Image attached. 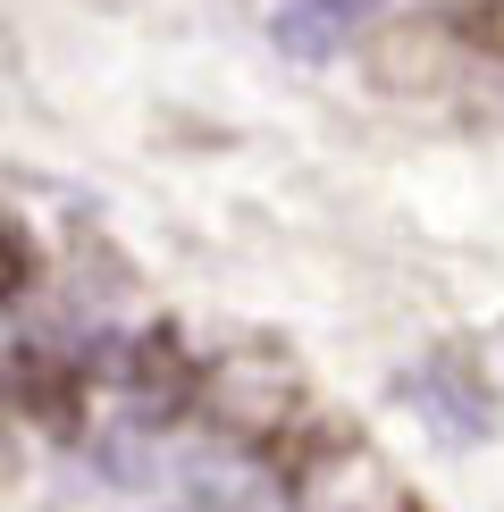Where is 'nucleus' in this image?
I'll list each match as a JSON object with an SVG mask.
<instances>
[{"mask_svg":"<svg viewBox=\"0 0 504 512\" xmlns=\"http://www.w3.org/2000/svg\"><path fill=\"white\" fill-rule=\"evenodd\" d=\"M194 412H210V429H227L236 445L252 454H278V445L303 429V378H294V361L278 353H219L202 361V395Z\"/></svg>","mask_w":504,"mask_h":512,"instance_id":"1","label":"nucleus"},{"mask_svg":"<svg viewBox=\"0 0 504 512\" xmlns=\"http://www.w3.org/2000/svg\"><path fill=\"white\" fill-rule=\"evenodd\" d=\"M404 395L420 403V420H429L437 437H454V445H479L496 429V395H488V370H479L462 345H437L420 370L404 378Z\"/></svg>","mask_w":504,"mask_h":512,"instance_id":"2","label":"nucleus"},{"mask_svg":"<svg viewBox=\"0 0 504 512\" xmlns=\"http://www.w3.org/2000/svg\"><path fill=\"white\" fill-rule=\"evenodd\" d=\"M118 378H126V403H135L143 429H160V420H185V412H194V395H202V361L185 353V336L168 328V319L118 353Z\"/></svg>","mask_w":504,"mask_h":512,"instance_id":"3","label":"nucleus"},{"mask_svg":"<svg viewBox=\"0 0 504 512\" xmlns=\"http://www.w3.org/2000/svg\"><path fill=\"white\" fill-rule=\"evenodd\" d=\"M0 403L17 420H42L51 437H84V361L17 345V361H0Z\"/></svg>","mask_w":504,"mask_h":512,"instance_id":"4","label":"nucleus"},{"mask_svg":"<svg viewBox=\"0 0 504 512\" xmlns=\"http://www.w3.org/2000/svg\"><path fill=\"white\" fill-rule=\"evenodd\" d=\"M362 34H370V9H362V0H286V9L269 17V42H278L286 59H303V68L345 59Z\"/></svg>","mask_w":504,"mask_h":512,"instance_id":"5","label":"nucleus"},{"mask_svg":"<svg viewBox=\"0 0 504 512\" xmlns=\"http://www.w3.org/2000/svg\"><path fill=\"white\" fill-rule=\"evenodd\" d=\"M437 26H446L462 51L504 59V0H446V9H437Z\"/></svg>","mask_w":504,"mask_h":512,"instance_id":"6","label":"nucleus"},{"mask_svg":"<svg viewBox=\"0 0 504 512\" xmlns=\"http://www.w3.org/2000/svg\"><path fill=\"white\" fill-rule=\"evenodd\" d=\"M26 286H34V236L0 210V303H17Z\"/></svg>","mask_w":504,"mask_h":512,"instance_id":"7","label":"nucleus"},{"mask_svg":"<svg viewBox=\"0 0 504 512\" xmlns=\"http://www.w3.org/2000/svg\"><path fill=\"white\" fill-rule=\"evenodd\" d=\"M17 471V437H9V420H0V479Z\"/></svg>","mask_w":504,"mask_h":512,"instance_id":"8","label":"nucleus"}]
</instances>
